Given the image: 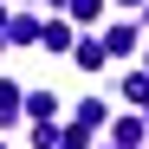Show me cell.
Instances as JSON below:
<instances>
[{
  "label": "cell",
  "mask_w": 149,
  "mask_h": 149,
  "mask_svg": "<svg viewBox=\"0 0 149 149\" xmlns=\"http://www.w3.org/2000/svg\"><path fill=\"white\" fill-rule=\"evenodd\" d=\"M52 7H65V0H52Z\"/></svg>",
  "instance_id": "8992f818"
},
{
  "label": "cell",
  "mask_w": 149,
  "mask_h": 149,
  "mask_svg": "<svg viewBox=\"0 0 149 149\" xmlns=\"http://www.w3.org/2000/svg\"><path fill=\"white\" fill-rule=\"evenodd\" d=\"M39 39H45V52H71V26H65V19H52Z\"/></svg>",
  "instance_id": "7a4b0ae2"
},
{
  "label": "cell",
  "mask_w": 149,
  "mask_h": 149,
  "mask_svg": "<svg viewBox=\"0 0 149 149\" xmlns=\"http://www.w3.org/2000/svg\"><path fill=\"white\" fill-rule=\"evenodd\" d=\"M19 97H26V91H19L13 78H0V123H13V117H19Z\"/></svg>",
  "instance_id": "6da1fadb"
},
{
  "label": "cell",
  "mask_w": 149,
  "mask_h": 149,
  "mask_svg": "<svg viewBox=\"0 0 149 149\" xmlns=\"http://www.w3.org/2000/svg\"><path fill=\"white\" fill-rule=\"evenodd\" d=\"M104 52H136V33H130V26H117V33L104 39Z\"/></svg>",
  "instance_id": "277c9868"
},
{
  "label": "cell",
  "mask_w": 149,
  "mask_h": 149,
  "mask_svg": "<svg viewBox=\"0 0 149 149\" xmlns=\"http://www.w3.org/2000/svg\"><path fill=\"white\" fill-rule=\"evenodd\" d=\"M26 97H33V104H26L33 117H52V110H58V97H52V91H26Z\"/></svg>",
  "instance_id": "5b68a950"
},
{
  "label": "cell",
  "mask_w": 149,
  "mask_h": 149,
  "mask_svg": "<svg viewBox=\"0 0 149 149\" xmlns=\"http://www.w3.org/2000/svg\"><path fill=\"white\" fill-rule=\"evenodd\" d=\"M104 58H110V52H104V39H78V65H84V71H97Z\"/></svg>",
  "instance_id": "3957f363"
}]
</instances>
